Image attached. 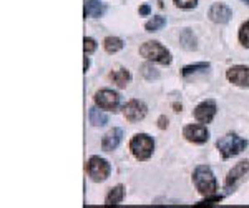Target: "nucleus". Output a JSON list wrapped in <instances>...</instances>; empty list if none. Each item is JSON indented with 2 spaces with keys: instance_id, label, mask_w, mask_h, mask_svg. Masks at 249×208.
Returning <instances> with one entry per match:
<instances>
[{
  "instance_id": "f257e3e1",
  "label": "nucleus",
  "mask_w": 249,
  "mask_h": 208,
  "mask_svg": "<svg viewBox=\"0 0 249 208\" xmlns=\"http://www.w3.org/2000/svg\"><path fill=\"white\" fill-rule=\"evenodd\" d=\"M193 183H195L196 190L201 195H204V197L214 195L216 190H218L216 177L208 165H199L198 169L195 170V173H193Z\"/></svg>"
},
{
  "instance_id": "f03ea898",
  "label": "nucleus",
  "mask_w": 249,
  "mask_h": 208,
  "mask_svg": "<svg viewBox=\"0 0 249 208\" xmlns=\"http://www.w3.org/2000/svg\"><path fill=\"white\" fill-rule=\"evenodd\" d=\"M248 147V142L236 133H226L216 142V149L223 155V158H232L239 155Z\"/></svg>"
},
{
  "instance_id": "7ed1b4c3",
  "label": "nucleus",
  "mask_w": 249,
  "mask_h": 208,
  "mask_svg": "<svg viewBox=\"0 0 249 208\" xmlns=\"http://www.w3.org/2000/svg\"><path fill=\"white\" fill-rule=\"evenodd\" d=\"M140 55L146 60H151V62L161 63V65H170L171 63V54L166 47H163L160 42H155V40H150V42H144L142 47H140Z\"/></svg>"
},
{
  "instance_id": "20e7f679",
  "label": "nucleus",
  "mask_w": 249,
  "mask_h": 208,
  "mask_svg": "<svg viewBox=\"0 0 249 208\" xmlns=\"http://www.w3.org/2000/svg\"><path fill=\"white\" fill-rule=\"evenodd\" d=\"M130 150L133 157L140 162H144L153 155L155 142L148 133H136L130 142Z\"/></svg>"
},
{
  "instance_id": "39448f33",
  "label": "nucleus",
  "mask_w": 249,
  "mask_h": 208,
  "mask_svg": "<svg viewBox=\"0 0 249 208\" xmlns=\"http://www.w3.org/2000/svg\"><path fill=\"white\" fill-rule=\"evenodd\" d=\"M87 171L88 175H90V178L93 180V182L100 183V182H105V180L110 177L111 173V165L107 162L105 158L102 157H91L88 160L87 163Z\"/></svg>"
},
{
  "instance_id": "423d86ee",
  "label": "nucleus",
  "mask_w": 249,
  "mask_h": 208,
  "mask_svg": "<svg viewBox=\"0 0 249 208\" xmlns=\"http://www.w3.org/2000/svg\"><path fill=\"white\" fill-rule=\"evenodd\" d=\"M95 103L102 110H116L120 105V95L110 89H102L95 94Z\"/></svg>"
},
{
  "instance_id": "0eeeda50",
  "label": "nucleus",
  "mask_w": 249,
  "mask_h": 208,
  "mask_svg": "<svg viewBox=\"0 0 249 208\" xmlns=\"http://www.w3.org/2000/svg\"><path fill=\"white\" fill-rule=\"evenodd\" d=\"M146 113H148V107L144 105L143 102H140V100H130V102L123 107L124 118L131 123H136V122H140V120H143L146 117Z\"/></svg>"
},
{
  "instance_id": "6e6552de",
  "label": "nucleus",
  "mask_w": 249,
  "mask_h": 208,
  "mask_svg": "<svg viewBox=\"0 0 249 208\" xmlns=\"http://www.w3.org/2000/svg\"><path fill=\"white\" fill-rule=\"evenodd\" d=\"M183 137L191 143H206L210 132L204 125H186L183 129Z\"/></svg>"
},
{
  "instance_id": "1a4fd4ad",
  "label": "nucleus",
  "mask_w": 249,
  "mask_h": 208,
  "mask_svg": "<svg viewBox=\"0 0 249 208\" xmlns=\"http://www.w3.org/2000/svg\"><path fill=\"white\" fill-rule=\"evenodd\" d=\"M226 78L238 87H249V67L234 65L226 72Z\"/></svg>"
},
{
  "instance_id": "9d476101",
  "label": "nucleus",
  "mask_w": 249,
  "mask_h": 208,
  "mask_svg": "<svg viewBox=\"0 0 249 208\" xmlns=\"http://www.w3.org/2000/svg\"><path fill=\"white\" fill-rule=\"evenodd\" d=\"M214 115H216V103L213 102V100L201 102L195 109V118L198 120L199 123H211Z\"/></svg>"
},
{
  "instance_id": "9b49d317",
  "label": "nucleus",
  "mask_w": 249,
  "mask_h": 208,
  "mask_svg": "<svg viewBox=\"0 0 249 208\" xmlns=\"http://www.w3.org/2000/svg\"><path fill=\"white\" fill-rule=\"evenodd\" d=\"M208 17L214 23H226L232 17V10L224 3H213L210 12H208Z\"/></svg>"
},
{
  "instance_id": "f8f14e48",
  "label": "nucleus",
  "mask_w": 249,
  "mask_h": 208,
  "mask_svg": "<svg viewBox=\"0 0 249 208\" xmlns=\"http://www.w3.org/2000/svg\"><path fill=\"white\" fill-rule=\"evenodd\" d=\"M249 171V162L248 160H243V162H239L236 167H232V169L230 170V173H228V177H226V189H231V187H234L236 183L239 182L241 178L244 177Z\"/></svg>"
},
{
  "instance_id": "ddd939ff",
  "label": "nucleus",
  "mask_w": 249,
  "mask_h": 208,
  "mask_svg": "<svg viewBox=\"0 0 249 208\" xmlns=\"http://www.w3.org/2000/svg\"><path fill=\"white\" fill-rule=\"evenodd\" d=\"M123 138V130L122 129H111L110 132H107L105 137L102 138V149L105 151L115 150L120 145Z\"/></svg>"
},
{
  "instance_id": "4468645a",
  "label": "nucleus",
  "mask_w": 249,
  "mask_h": 208,
  "mask_svg": "<svg viewBox=\"0 0 249 208\" xmlns=\"http://www.w3.org/2000/svg\"><path fill=\"white\" fill-rule=\"evenodd\" d=\"M110 78L113 80V83L116 87H120V89H124V87L130 83L131 80V74L128 72L126 69H120V70H115L110 74Z\"/></svg>"
},
{
  "instance_id": "2eb2a0df",
  "label": "nucleus",
  "mask_w": 249,
  "mask_h": 208,
  "mask_svg": "<svg viewBox=\"0 0 249 208\" xmlns=\"http://www.w3.org/2000/svg\"><path fill=\"white\" fill-rule=\"evenodd\" d=\"M123 198H124L123 185H116V187H113V189H110V191L107 193L105 205H118Z\"/></svg>"
},
{
  "instance_id": "dca6fc26",
  "label": "nucleus",
  "mask_w": 249,
  "mask_h": 208,
  "mask_svg": "<svg viewBox=\"0 0 249 208\" xmlns=\"http://www.w3.org/2000/svg\"><path fill=\"white\" fill-rule=\"evenodd\" d=\"M85 17H100L103 14L102 0H88L85 3V10H83Z\"/></svg>"
},
{
  "instance_id": "f3484780",
  "label": "nucleus",
  "mask_w": 249,
  "mask_h": 208,
  "mask_svg": "<svg viewBox=\"0 0 249 208\" xmlns=\"http://www.w3.org/2000/svg\"><path fill=\"white\" fill-rule=\"evenodd\" d=\"M88 117H90V123L93 127H103L108 123V117L105 113H103L102 110H98L96 107L93 109H90V113H88Z\"/></svg>"
},
{
  "instance_id": "a211bd4d",
  "label": "nucleus",
  "mask_w": 249,
  "mask_h": 208,
  "mask_svg": "<svg viewBox=\"0 0 249 208\" xmlns=\"http://www.w3.org/2000/svg\"><path fill=\"white\" fill-rule=\"evenodd\" d=\"M103 47H105L108 54H116V52L123 49V40L118 37H107L103 40Z\"/></svg>"
},
{
  "instance_id": "6ab92c4d",
  "label": "nucleus",
  "mask_w": 249,
  "mask_h": 208,
  "mask_svg": "<svg viewBox=\"0 0 249 208\" xmlns=\"http://www.w3.org/2000/svg\"><path fill=\"white\" fill-rule=\"evenodd\" d=\"M179 40H181V45L184 49H188V50L196 49V37L193 35V32L190 29H186L181 35H179Z\"/></svg>"
},
{
  "instance_id": "aec40b11",
  "label": "nucleus",
  "mask_w": 249,
  "mask_h": 208,
  "mask_svg": "<svg viewBox=\"0 0 249 208\" xmlns=\"http://www.w3.org/2000/svg\"><path fill=\"white\" fill-rule=\"evenodd\" d=\"M164 25H166V19L164 17H153L144 23V29H146V32H158Z\"/></svg>"
},
{
  "instance_id": "412c9836",
  "label": "nucleus",
  "mask_w": 249,
  "mask_h": 208,
  "mask_svg": "<svg viewBox=\"0 0 249 208\" xmlns=\"http://www.w3.org/2000/svg\"><path fill=\"white\" fill-rule=\"evenodd\" d=\"M210 69V63L208 62H201V63H195V65H186L183 69V77H188V75L198 74L201 70H208Z\"/></svg>"
},
{
  "instance_id": "4be33fe9",
  "label": "nucleus",
  "mask_w": 249,
  "mask_h": 208,
  "mask_svg": "<svg viewBox=\"0 0 249 208\" xmlns=\"http://www.w3.org/2000/svg\"><path fill=\"white\" fill-rule=\"evenodd\" d=\"M238 37H239L241 45L246 47V49H249V20H248V22H244L243 25H241Z\"/></svg>"
},
{
  "instance_id": "5701e85b",
  "label": "nucleus",
  "mask_w": 249,
  "mask_h": 208,
  "mask_svg": "<svg viewBox=\"0 0 249 208\" xmlns=\"http://www.w3.org/2000/svg\"><path fill=\"white\" fill-rule=\"evenodd\" d=\"M142 74H143L148 80L158 78V77H160V74L156 72V69H153V67H151L150 63H144V65L142 67Z\"/></svg>"
},
{
  "instance_id": "b1692460",
  "label": "nucleus",
  "mask_w": 249,
  "mask_h": 208,
  "mask_svg": "<svg viewBox=\"0 0 249 208\" xmlns=\"http://www.w3.org/2000/svg\"><path fill=\"white\" fill-rule=\"evenodd\" d=\"M83 50H85V55L93 54L96 50V42L91 37H85L83 38Z\"/></svg>"
},
{
  "instance_id": "393cba45",
  "label": "nucleus",
  "mask_w": 249,
  "mask_h": 208,
  "mask_svg": "<svg viewBox=\"0 0 249 208\" xmlns=\"http://www.w3.org/2000/svg\"><path fill=\"white\" fill-rule=\"evenodd\" d=\"M223 200V197L221 195H210V197H206V200L204 202H201V203H196V207H211V205H214V203H218V202H221Z\"/></svg>"
},
{
  "instance_id": "a878e982",
  "label": "nucleus",
  "mask_w": 249,
  "mask_h": 208,
  "mask_svg": "<svg viewBox=\"0 0 249 208\" xmlns=\"http://www.w3.org/2000/svg\"><path fill=\"white\" fill-rule=\"evenodd\" d=\"M175 5L179 9H195L198 5V0H175Z\"/></svg>"
},
{
  "instance_id": "bb28decb",
  "label": "nucleus",
  "mask_w": 249,
  "mask_h": 208,
  "mask_svg": "<svg viewBox=\"0 0 249 208\" xmlns=\"http://www.w3.org/2000/svg\"><path fill=\"white\" fill-rule=\"evenodd\" d=\"M158 129H161V130L168 129V118L164 117V115H161V117L158 118Z\"/></svg>"
},
{
  "instance_id": "cd10ccee",
  "label": "nucleus",
  "mask_w": 249,
  "mask_h": 208,
  "mask_svg": "<svg viewBox=\"0 0 249 208\" xmlns=\"http://www.w3.org/2000/svg\"><path fill=\"white\" fill-rule=\"evenodd\" d=\"M150 14H151V7L148 5V3L140 7V15H150Z\"/></svg>"
},
{
  "instance_id": "c85d7f7f",
  "label": "nucleus",
  "mask_w": 249,
  "mask_h": 208,
  "mask_svg": "<svg viewBox=\"0 0 249 208\" xmlns=\"http://www.w3.org/2000/svg\"><path fill=\"white\" fill-rule=\"evenodd\" d=\"M88 67H90V58H88V57H85V62H83V72H85V74H87Z\"/></svg>"
},
{
  "instance_id": "c756f323",
  "label": "nucleus",
  "mask_w": 249,
  "mask_h": 208,
  "mask_svg": "<svg viewBox=\"0 0 249 208\" xmlns=\"http://www.w3.org/2000/svg\"><path fill=\"white\" fill-rule=\"evenodd\" d=\"M241 2H244V3H248V5H249V0H241Z\"/></svg>"
}]
</instances>
